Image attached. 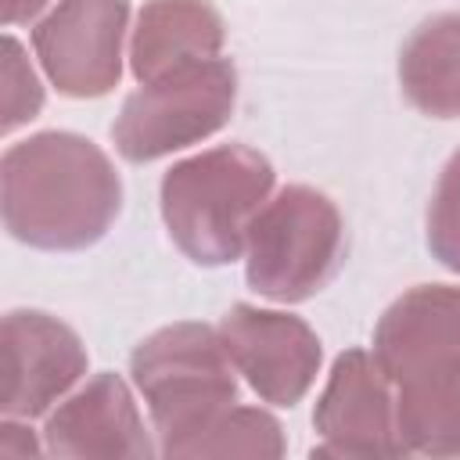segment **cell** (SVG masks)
<instances>
[{
  "mask_svg": "<svg viewBox=\"0 0 460 460\" xmlns=\"http://www.w3.org/2000/svg\"><path fill=\"white\" fill-rule=\"evenodd\" d=\"M223 40V18L208 0H147L129 40V65L140 83H151L219 58Z\"/></svg>",
  "mask_w": 460,
  "mask_h": 460,
  "instance_id": "7c38bea8",
  "label": "cell"
},
{
  "mask_svg": "<svg viewBox=\"0 0 460 460\" xmlns=\"http://www.w3.org/2000/svg\"><path fill=\"white\" fill-rule=\"evenodd\" d=\"M183 456H284V431L266 410L230 406L208 431H201Z\"/></svg>",
  "mask_w": 460,
  "mask_h": 460,
  "instance_id": "9a60e30c",
  "label": "cell"
},
{
  "mask_svg": "<svg viewBox=\"0 0 460 460\" xmlns=\"http://www.w3.org/2000/svg\"><path fill=\"white\" fill-rule=\"evenodd\" d=\"M345 262V223L338 205L291 183L259 208L244 241L248 288L273 302H305L323 291Z\"/></svg>",
  "mask_w": 460,
  "mask_h": 460,
  "instance_id": "277c9868",
  "label": "cell"
},
{
  "mask_svg": "<svg viewBox=\"0 0 460 460\" xmlns=\"http://www.w3.org/2000/svg\"><path fill=\"white\" fill-rule=\"evenodd\" d=\"M129 374L151 410L162 456H183L201 431L237 406V367L208 323L187 320L147 334L129 356Z\"/></svg>",
  "mask_w": 460,
  "mask_h": 460,
  "instance_id": "3957f363",
  "label": "cell"
},
{
  "mask_svg": "<svg viewBox=\"0 0 460 460\" xmlns=\"http://www.w3.org/2000/svg\"><path fill=\"white\" fill-rule=\"evenodd\" d=\"M43 108V86L40 75L32 72L25 50L18 40L4 36V111H0V129L11 133L14 126L36 119Z\"/></svg>",
  "mask_w": 460,
  "mask_h": 460,
  "instance_id": "e0dca14e",
  "label": "cell"
},
{
  "mask_svg": "<svg viewBox=\"0 0 460 460\" xmlns=\"http://www.w3.org/2000/svg\"><path fill=\"white\" fill-rule=\"evenodd\" d=\"M406 101L431 119H460V11L420 22L399 54Z\"/></svg>",
  "mask_w": 460,
  "mask_h": 460,
  "instance_id": "4fadbf2b",
  "label": "cell"
},
{
  "mask_svg": "<svg viewBox=\"0 0 460 460\" xmlns=\"http://www.w3.org/2000/svg\"><path fill=\"white\" fill-rule=\"evenodd\" d=\"M129 0H58L32 29L36 58L65 97H104L122 75Z\"/></svg>",
  "mask_w": 460,
  "mask_h": 460,
  "instance_id": "8992f818",
  "label": "cell"
},
{
  "mask_svg": "<svg viewBox=\"0 0 460 460\" xmlns=\"http://www.w3.org/2000/svg\"><path fill=\"white\" fill-rule=\"evenodd\" d=\"M47 453V446L36 442L32 428L18 424V417H4L0 424V460H36Z\"/></svg>",
  "mask_w": 460,
  "mask_h": 460,
  "instance_id": "ac0fdd59",
  "label": "cell"
},
{
  "mask_svg": "<svg viewBox=\"0 0 460 460\" xmlns=\"http://www.w3.org/2000/svg\"><path fill=\"white\" fill-rule=\"evenodd\" d=\"M374 359L395 388L460 374V288L420 284L399 295L374 331Z\"/></svg>",
  "mask_w": 460,
  "mask_h": 460,
  "instance_id": "ba28073f",
  "label": "cell"
},
{
  "mask_svg": "<svg viewBox=\"0 0 460 460\" xmlns=\"http://www.w3.org/2000/svg\"><path fill=\"white\" fill-rule=\"evenodd\" d=\"M392 381L381 363L363 352L349 349L334 359L327 388L316 402L313 424L323 446L313 456H399L406 453L395 420V395Z\"/></svg>",
  "mask_w": 460,
  "mask_h": 460,
  "instance_id": "30bf717a",
  "label": "cell"
},
{
  "mask_svg": "<svg viewBox=\"0 0 460 460\" xmlns=\"http://www.w3.org/2000/svg\"><path fill=\"white\" fill-rule=\"evenodd\" d=\"M395 420L406 453L456 456L460 453V374L420 385L395 388Z\"/></svg>",
  "mask_w": 460,
  "mask_h": 460,
  "instance_id": "5bb4252c",
  "label": "cell"
},
{
  "mask_svg": "<svg viewBox=\"0 0 460 460\" xmlns=\"http://www.w3.org/2000/svg\"><path fill=\"white\" fill-rule=\"evenodd\" d=\"M219 338L237 374L273 406L302 402L316 381L323 356L320 338L298 316L241 302L219 320Z\"/></svg>",
  "mask_w": 460,
  "mask_h": 460,
  "instance_id": "9c48e42d",
  "label": "cell"
},
{
  "mask_svg": "<svg viewBox=\"0 0 460 460\" xmlns=\"http://www.w3.org/2000/svg\"><path fill=\"white\" fill-rule=\"evenodd\" d=\"M273 165L244 144H223L176 162L162 176V219L176 248L198 266L241 259L248 226L270 201Z\"/></svg>",
  "mask_w": 460,
  "mask_h": 460,
  "instance_id": "7a4b0ae2",
  "label": "cell"
},
{
  "mask_svg": "<svg viewBox=\"0 0 460 460\" xmlns=\"http://www.w3.org/2000/svg\"><path fill=\"white\" fill-rule=\"evenodd\" d=\"M428 248L431 255L460 273V151L446 162L431 205H428Z\"/></svg>",
  "mask_w": 460,
  "mask_h": 460,
  "instance_id": "2e32d148",
  "label": "cell"
},
{
  "mask_svg": "<svg viewBox=\"0 0 460 460\" xmlns=\"http://www.w3.org/2000/svg\"><path fill=\"white\" fill-rule=\"evenodd\" d=\"M234 101V65L208 58L133 90L111 126V140L126 162H155L223 129Z\"/></svg>",
  "mask_w": 460,
  "mask_h": 460,
  "instance_id": "5b68a950",
  "label": "cell"
},
{
  "mask_svg": "<svg viewBox=\"0 0 460 460\" xmlns=\"http://www.w3.org/2000/svg\"><path fill=\"white\" fill-rule=\"evenodd\" d=\"M43 446L61 460H147L155 453L144 417L119 374H97L65 399L43 428Z\"/></svg>",
  "mask_w": 460,
  "mask_h": 460,
  "instance_id": "8fae6325",
  "label": "cell"
},
{
  "mask_svg": "<svg viewBox=\"0 0 460 460\" xmlns=\"http://www.w3.org/2000/svg\"><path fill=\"white\" fill-rule=\"evenodd\" d=\"M47 7V0H0V14L7 25H22L29 18H36Z\"/></svg>",
  "mask_w": 460,
  "mask_h": 460,
  "instance_id": "d6986e66",
  "label": "cell"
},
{
  "mask_svg": "<svg viewBox=\"0 0 460 460\" xmlns=\"http://www.w3.org/2000/svg\"><path fill=\"white\" fill-rule=\"evenodd\" d=\"M86 374V349L72 327L40 313L14 309L0 323V413L32 420Z\"/></svg>",
  "mask_w": 460,
  "mask_h": 460,
  "instance_id": "52a82bcc",
  "label": "cell"
},
{
  "mask_svg": "<svg viewBox=\"0 0 460 460\" xmlns=\"http://www.w3.org/2000/svg\"><path fill=\"white\" fill-rule=\"evenodd\" d=\"M0 208L14 241L43 252H79L115 223L122 180L93 140L47 129L4 151Z\"/></svg>",
  "mask_w": 460,
  "mask_h": 460,
  "instance_id": "6da1fadb",
  "label": "cell"
}]
</instances>
